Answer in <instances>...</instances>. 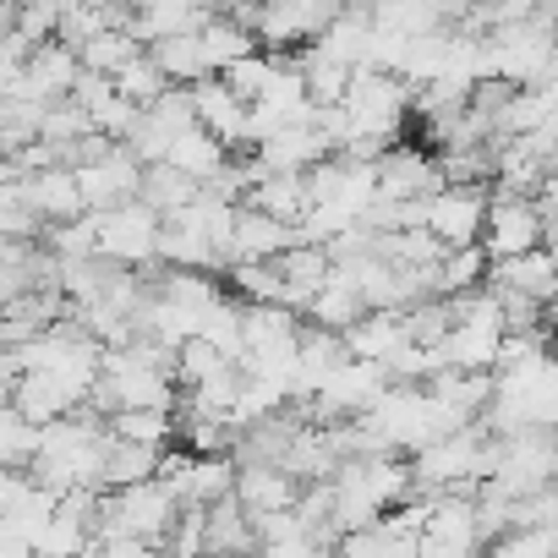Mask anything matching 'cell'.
I'll use <instances>...</instances> for the list:
<instances>
[{
  "instance_id": "obj_1",
  "label": "cell",
  "mask_w": 558,
  "mask_h": 558,
  "mask_svg": "<svg viewBox=\"0 0 558 558\" xmlns=\"http://www.w3.org/2000/svg\"><path fill=\"white\" fill-rule=\"evenodd\" d=\"M411 498V465L405 454H351L329 476V520L335 531H367L389 509Z\"/></svg>"
},
{
  "instance_id": "obj_2",
  "label": "cell",
  "mask_w": 558,
  "mask_h": 558,
  "mask_svg": "<svg viewBox=\"0 0 558 558\" xmlns=\"http://www.w3.org/2000/svg\"><path fill=\"white\" fill-rule=\"evenodd\" d=\"M105 444H110V427L105 416L94 411H72V416H56L39 427V444H34V460H28V476L34 487L45 493H72V487H99V460H105Z\"/></svg>"
},
{
  "instance_id": "obj_3",
  "label": "cell",
  "mask_w": 558,
  "mask_h": 558,
  "mask_svg": "<svg viewBox=\"0 0 558 558\" xmlns=\"http://www.w3.org/2000/svg\"><path fill=\"white\" fill-rule=\"evenodd\" d=\"M181 498L170 493L165 476H148V482H132V487H116V493H99V525H94V542L99 536H132V542H148L159 547L170 520H175Z\"/></svg>"
},
{
  "instance_id": "obj_4",
  "label": "cell",
  "mask_w": 558,
  "mask_h": 558,
  "mask_svg": "<svg viewBox=\"0 0 558 558\" xmlns=\"http://www.w3.org/2000/svg\"><path fill=\"white\" fill-rule=\"evenodd\" d=\"M547 235H553V225H547V214L531 197L487 186V219H482V241H476L487 252V263L531 252V246H547Z\"/></svg>"
},
{
  "instance_id": "obj_5",
  "label": "cell",
  "mask_w": 558,
  "mask_h": 558,
  "mask_svg": "<svg viewBox=\"0 0 558 558\" xmlns=\"http://www.w3.org/2000/svg\"><path fill=\"white\" fill-rule=\"evenodd\" d=\"M99 230H94V257L116 263V268H143L154 263V246H159V214L143 208L137 197L132 203H116L105 214H94Z\"/></svg>"
},
{
  "instance_id": "obj_6",
  "label": "cell",
  "mask_w": 558,
  "mask_h": 558,
  "mask_svg": "<svg viewBox=\"0 0 558 558\" xmlns=\"http://www.w3.org/2000/svg\"><path fill=\"white\" fill-rule=\"evenodd\" d=\"M487 219V186H438L422 197V230L449 252V246H476Z\"/></svg>"
},
{
  "instance_id": "obj_7",
  "label": "cell",
  "mask_w": 558,
  "mask_h": 558,
  "mask_svg": "<svg viewBox=\"0 0 558 558\" xmlns=\"http://www.w3.org/2000/svg\"><path fill=\"white\" fill-rule=\"evenodd\" d=\"M373 186H378V203H416V197H433V192L444 186V175H438L433 148L389 143V148L373 159Z\"/></svg>"
},
{
  "instance_id": "obj_8",
  "label": "cell",
  "mask_w": 558,
  "mask_h": 558,
  "mask_svg": "<svg viewBox=\"0 0 558 558\" xmlns=\"http://www.w3.org/2000/svg\"><path fill=\"white\" fill-rule=\"evenodd\" d=\"M482 291H493V296H525V302L553 307V291H558V263H553V252H547V246H531V252L498 257V263H487Z\"/></svg>"
},
{
  "instance_id": "obj_9",
  "label": "cell",
  "mask_w": 558,
  "mask_h": 558,
  "mask_svg": "<svg viewBox=\"0 0 558 558\" xmlns=\"http://www.w3.org/2000/svg\"><path fill=\"white\" fill-rule=\"evenodd\" d=\"M192 99V126H203L219 148L230 154H246V99H235L219 77H203L186 88Z\"/></svg>"
},
{
  "instance_id": "obj_10",
  "label": "cell",
  "mask_w": 558,
  "mask_h": 558,
  "mask_svg": "<svg viewBox=\"0 0 558 558\" xmlns=\"http://www.w3.org/2000/svg\"><path fill=\"white\" fill-rule=\"evenodd\" d=\"M246 159H252L257 175H268V170L302 175V170H313L318 159H329V143H324V132H318L313 121H296V126H279V132L257 137V143L246 148Z\"/></svg>"
},
{
  "instance_id": "obj_11",
  "label": "cell",
  "mask_w": 558,
  "mask_h": 558,
  "mask_svg": "<svg viewBox=\"0 0 558 558\" xmlns=\"http://www.w3.org/2000/svg\"><path fill=\"white\" fill-rule=\"evenodd\" d=\"M72 175H77V192H83V214H105V208L137 197V175H143V165L116 143L105 159H94V165H83V170H72Z\"/></svg>"
},
{
  "instance_id": "obj_12",
  "label": "cell",
  "mask_w": 558,
  "mask_h": 558,
  "mask_svg": "<svg viewBox=\"0 0 558 558\" xmlns=\"http://www.w3.org/2000/svg\"><path fill=\"white\" fill-rule=\"evenodd\" d=\"M286 246H296V230H291V225H279V219H268V214L235 203L230 241H225V257H230V263H268V257L286 252ZM230 263H225V268H230Z\"/></svg>"
},
{
  "instance_id": "obj_13",
  "label": "cell",
  "mask_w": 558,
  "mask_h": 558,
  "mask_svg": "<svg viewBox=\"0 0 558 558\" xmlns=\"http://www.w3.org/2000/svg\"><path fill=\"white\" fill-rule=\"evenodd\" d=\"M23 203L34 208L39 225H66L83 214V192H77V175L66 165H45V170H28L23 175Z\"/></svg>"
},
{
  "instance_id": "obj_14",
  "label": "cell",
  "mask_w": 558,
  "mask_h": 558,
  "mask_svg": "<svg viewBox=\"0 0 558 558\" xmlns=\"http://www.w3.org/2000/svg\"><path fill=\"white\" fill-rule=\"evenodd\" d=\"M252 520L257 514H286V509H296V498H302V482L296 476H286L279 465H235V493H230Z\"/></svg>"
},
{
  "instance_id": "obj_15",
  "label": "cell",
  "mask_w": 558,
  "mask_h": 558,
  "mask_svg": "<svg viewBox=\"0 0 558 558\" xmlns=\"http://www.w3.org/2000/svg\"><path fill=\"white\" fill-rule=\"evenodd\" d=\"M340 345H345V356L351 362H389L400 345H411L405 340V318L400 313H389V307H367L356 324H345L340 329Z\"/></svg>"
},
{
  "instance_id": "obj_16",
  "label": "cell",
  "mask_w": 558,
  "mask_h": 558,
  "mask_svg": "<svg viewBox=\"0 0 558 558\" xmlns=\"http://www.w3.org/2000/svg\"><path fill=\"white\" fill-rule=\"evenodd\" d=\"M241 203L296 230L313 197H307V175H291V170H268V175H257V181L246 186V197H241Z\"/></svg>"
},
{
  "instance_id": "obj_17",
  "label": "cell",
  "mask_w": 558,
  "mask_h": 558,
  "mask_svg": "<svg viewBox=\"0 0 558 558\" xmlns=\"http://www.w3.org/2000/svg\"><path fill=\"white\" fill-rule=\"evenodd\" d=\"M203 553H219V558H252L257 553L252 514L235 498H219V504L203 509Z\"/></svg>"
},
{
  "instance_id": "obj_18",
  "label": "cell",
  "mask_w": 558,
  "mask_h": 558,
  "mask_svg": "<svg viewBox=\"0 0 558 558\" xmlns=\"http://www.w3.org/2000/svg\"><path fill=\"white\" fill-rule=\"evenodd\" d=\"M553 99H558L553 88H509V99L493 110V143L553 126Z\"/></svg>"
},
{
  "instance_id": "obj_19",
  "label": "cell",
  "mask_w": 558,
  "mask_h": 558,
  "mask_svg": "<svg viewBox=\"0 0 558 558\" xmlns=\"http://www.w3.org/2000/svg\"><path fill=\"white\" fill-rule=\"evenodd\" d=\"M197 50H203V61H208V77H219L230 61L252 56V50H257V39H252V28H241L235 17L214 12V17H203V23H197Z\"/></svg>"
},
{
  "instance_id": "obj_20",
  "label": "cell",
  "mask_w": 558,
  "mask_h": 558,
  "mask_svg": "<svg viewBox=\"0 0 558 558\" xmlns=\"http://www.w3.org/2000/svg\"><path fill=\"white\" fill-rule=\"evenodd\" d=\"M148 61L165 72V83H170V88H192V83H203V77H208V61H203V50H197V28H192V34L154 39V45H148Z\"/></svg>"
},
{
  "instance_id": "obj_21",
  "label": "cell",
  "mask_w": 558,
  "mask_h": 558,
  "mask_svg": "<svg viewBox=\"0 0 558 558\" xmlns=\"http://www.w3.org/2000/svg\"><path fill=\"white\" fill-rule=\"evenodd\" d=\"M192 197H197V181H192V175H181V170L165 165V159L143 165V175H137V203H143V208H154V214L165 219V214H175V208L192 203Z\"/></svg>"
},
{
  "instance_id": "obj_22",
  "label": "cell",
  "mask_w": 558,
  "mask_h": 558,
  "mask_svg": "<svg viewBox=\"0 0 558 558\" xmlns=\"http://www.w3.org/2000/svg\"><path fill=\"white\" fill-rule=\"evenodd\" d=\"M482 279H487V252L482 246H449L433 263V296H471V291H482Z\"/></svg>"
},
{
  "instance_id": "obj_23",
  "label": "cell",
  "mask_w": 558,
  "mask_h": 558,
  "mask_svg": "<svg viewBox=\"0 0 558 558\" xmlns=\"http://www.w3.org/2000/svg\"><path fill=\"white\" fill-rule=\"evenodd\" d=\"M159 454H165V449H137V444L110 438V444H105V460H99V493H116V487L148 482V476L159 471Z\"/></svg>"
},
{
  "instance_id": "obj_24",
  "label": "cell",
  "mask_w": 558,
  "mask_h": 558,
  "mask_svg": "<svg viewBox=\"0 0 558 558\" xmlns=\"http://www.w3.org/2000/svg\"><path fill=\"white\" fill-rule=\"evenodd\" d=\"M105 427H110V438L137 444V449H170L175 444V411H110Z\"/></svg>"
},
{
  "instance_id": "obj_25",
  "label": "cell",
  "mask_w": 558,
  "mask_h": 558,
  "mask_svg": "<svg viewBox=\"0 0 558 558\" xmlns=\"http://www.w3.org/2000/svg\"><path fill=\"white\" fill-rule=\"evenodd\" d=\"M225 159H230V148H219V143H214L203 126H186V132H181V137L165 148V165H175V170H181V175H192L197 186H203V181H208V175H214Z\"/></svg>"
},
{
  "instance_id": "obj_26",
  "label": "cell",
  "mask_w": 558,
  "mask_h": 558,
  "mask_svg": "<svg viewBox=\"0 0 558 558\" xmlns=\"http://www.w3.org/2000/svg\"><path fill=\"white\" fill-rule=\"evenodd\" d=\"M137 50H143V45H137V39H132V34H126V28L116 23V28H99L94 39H83V45H77L72 56H77V66H83V72L116 77V72H121V66H126V61H132Z\"/></svg>"
},
{
  "instance_id": "obj_27",
  "label": "cell",
  "mask_w": 558,
  "mask_h": 558,
  "mask_svg": "<svg viewBox=\"0 0 558 558\" xmlns=\"http://www.w3.org/2000/svg\"><path fill=\"white\" fill-rule=\"evenodd\" d=\"M110 83H116V94H121L126 105H137V110H143V105H154V99L170 88V83H165V72L148 61V50H137V56H132V61H126V66H121Z\"/></svg>"
},
{
  "instance_id": "obj_28",
  "label": "cell",
  "mask_w": 558,
  "mask_h": 558,
  "mask_svg": "<svg viewBox=\"0 0 558 558\" xmlns=\"http://www.w3.org/2000/svg\"><path fill=\"white\" fill-rule=\"evenodd\" d=\"M274 61H279V50H252V56H241V61H230L225 72H219V83L235 94V99H257L263 94V83H268V72H274Z\"/></svg>"
},
{
  "instance_id": "obj_29",
  "label": "cell",
  "mask_w": 558,
  "mask_h": 558,
  "mask_svg": "<svg viewBox=\"0 0 558 558\" xmlns=\"http://www.w3.org/2000/svg\"><path fill=\"white\" fill-rule=\"evenodd\" d=\"M34 444H39V427H34V422H23L12 405H0V465L28 471V460H34Z\"/></svg>"
},
{
  "instance_id": "obj_30",
  "label": "cell",
  "mask_w": 558,
  "mask_h": 558,
  "mask_svg": "<svg viewBox=\"0 0 558 558\" xmlns=\"http://www.w3.org/2000/svg\"><path fill=\"white\" fill-rule=\"evenodd\" d=\"M553 542H558V531H504L476 558H553Z\"/></svg>"
},
{
  "instance_id": "obj_31",
  "label": "cell",
  "mask_w": 558,
  "mask_h": 558,
  "mask_svg": "<svg viewBox=\"0 0 558 558\" xmlns=\"http://www.w3.org/2000/svg\"><path fill=\"white\" fill-rule=\"evenodd\" d=\"M88 121H94V110H105L110 99H116V83L110 77H99V72H77V83H72V94H66Z\"/></svg>"
},
{
  "instance_id": "obj_32",
  "label": "cell",
  "mask_w": 558,
  "mask_h": 558,
  "mask_svg": "<svg viewBox=\"0 0 558 558\" xmlns=\"http://www.w3.org/2000/svg\"><path fill=\"white\" fill-rule=\"evenodd\" d=\"M28 498H34V476H28V471H12V465H0V520H12Z\"/></svg>"
},
{
  "instance_id": "obj_33",
  "label": "cell",
  "mask_w": 558,
  "mask_h": 558,
  "mask_svg": "<svg viewBox=\"0 0 558 558\" xmlns=\"http://www.w3.org/2000/svg\"><path fill=\"white\" fill-rule=\"evenodd\" d=\"M203 558H219V553H203Z\"/></svg>"
},
{
  "instance_id": "obj_34",
  "label": "cell",
  "mask_w": 558,
  "mask_h": 558,
  "mask_svg": "<svg viewBox=\"0 0 558 558\" xmlns=\"http://www.w3.org/2000/svg\"><path fill=\"white\" fill-rule=\"evenodd\" d=\"M252 7H257V0H252Z\"/></svg>"
}]
</instances>
